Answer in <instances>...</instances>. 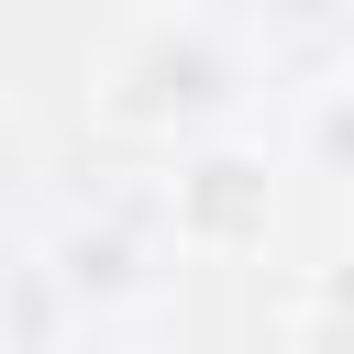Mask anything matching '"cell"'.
Returning <instances> with one entry per match:
<instances>
[{
    "mask_svg": "<svg viewBox=\"0 0 354 354\" xmlns=\"http://www.w3.org/2000/svg\"><path fill=\"white\" fill-rule=\"evenodd\" d=\"M177 243L188 254H254L266 232H277V166L254 155V144H232V133H210L188 166H177Z\"/></svg>",
    "mask_w": 354,
    "mask_h": 354,
    "instance_id": "7a4b0ae2",
    "label": "cell"
},
{
    "mask_svg": "<svg viewBox=\"0 0 354 354\" xmlns=\"http://www.w3.org/2000/svg\"><path fill=\"white\" fill-rule=\"evenodd\" d=\"M55 277L88 288V299H122V288H133V254H122L111 232H66V243H55Z\"/></svg>",
    "mask_w": 354,
    "mask_h": 354,
    "instance_id": "3957f363",
    "label": "cell"
},
{
    "mask_svg": "<svg viewBox=\"0 0 354 354\" xmlns=\"http://www.w3.org/2000/svg\"><path fill=\"white\" fill-rule=\"evenodd\" d=\"M232 100H243V55H232L199 11L144 22V33L100 66V122H111V133H210V122H232Z\"/></svg>",
    "mask_w": 354,
    "mask_h": 354,
    "instance_id": "6da1fadb",
    "label": "cell"
},
{
    "mask_svg": "<svg viewBox=\"0 0 354 354\" xmlns=\"http://www.w3.org/2000/svg\"><path fill=\"white\" fill-rule=\"evenodd\" d=\"M310 310H354V243H343V254L310 277Z\"/></svg>",
    "mask_w": 354,
    "mask_h": 354,
    "instance_id": "8992f818",
    "label": "cell"
},
{
    "mask_svg": "<svg viewBox=\"0 0 354 354\" xmlns=\"http://www.w3.org/2000/svg\"><path fill=\"white\" fill-rule=\"evenodd\" d=\"M288 354H354V310H310V299H299V321H288Z\"/></svg>",
    "mask_w": 354,
    "mask_h": 354,
    "instance_id": "5b68a950",
    "label": "cell"
},
{
    "mask_svg": "<svg viewBox=\"0 0 354 354\" xmlns=\"http://www.w3.org/2000/svg\"><path fill=\"white\" fill-rule=\"evenodd\" d=\"M332 11H354V0H332Z\"/></svg>",
    "mask_w": 354,
    "mask_h": 354,
    "instance_id": "52a82bcc",
    "label": "cell"
},
{
    "mask_svg": "<svg viewBox=\"0 0 354 354\" xmlns=\"http://www.w3.org/2000/svg\"><path fill=\"white\" fill-rule=\"evenodd\" d=\"M310 155H321V166H332V177H354V77H343V88H321V100H310Z\"/></svg>",
    "mask_w": 354,
    "mask_h": 354,
    "instance_id": "277c9868",
    "label": "cell"
}]
</instances>
